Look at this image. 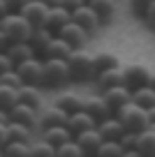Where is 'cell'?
Instances as JSON below:
<instances>
[{"instance_id": "obj_1", "label": "cell", "mask_w": 155, "mask_h": 157, "mask_svg": "<svg viewBox=\"0 0 155 157\" xmlns=\"http://www.w3.org/2000/svg\"><path fill=\"white\" fill-rule=\"evenodd\" d=\"M70 76V67L65 58H42V86L44 88H63Z\"/></svg>"}, {"instance_id": "obj_2", "label": "cell", "mask_w": 155, "mask_h": 157, "mask_svg": "<svg viewBox=\"0 0 155 157\" xmlns=\"http://www.w3.org/2000/svg\"><path fill=\"white\" fill-rule=\"evenodd\" d=\"M67 67H70V76L74 81H90L97 74L93 56L86 49H72V53L67 56Z\"/></svg>"}, {"instance_id": "obj_3", "label": "cell", "mask_w": 155, "mask_h": 157, "mask_svg": "<svg viewBox=\"0 0 155 157\" xmlns=\"http://www.w3.org/2000/svg\"><path fill=\"white\" fill-rule=\"evenodd\" d=\"M0 30L10 37V42H28L33 25H30V21H26L21 12H7L0 19Z\"/></svg>"}, {"instance_id": "obj_4", "label": "cell", "mask_w": 155, "mask_h": 157, "mask_svg": "<svg viewBox=\"0 0 155 157\" xmlns=\"http://www.w3.org/2000/svg\"><path fill=\"white\" fill-rule=\"evenodd\" d=\"M113 116L123 123V127L132 129V132H141L144 127H148V111L144 106H139L137 102H132V99L127 104H123Z\"/></svg>"}, {"instance_id": "obj_5", "label": "cell", "mask_w": 155, "mask_h": 157, "mask_svg": "<svg viewBox=\"0 0 155 157\" xmlns=\"http://www.w3.org/2000/svg\"><path fill=\"white\" fill-rule=\"evenodd\" d=\"M16 74L21 76L23 83L30 86H42V58L39 56H30V58L21 60L19 65H14Z\"/></svg>"}, {"instance_id": "obj_6", "label": "cell", "mask_w": 155, "mask_h": 157, "mask_svg": "<svg viewBox=\"0 0 155 157\" xmlns=\"http://www.w3.org/2000/svg\"><path fill=\"white\" fill-rule=\"evenodd\" d=\"M56 35H58V37H63L65 42L72 46V49H83V46H86V42H88V37H90V35H88L79 23H74L72 19H70L63 28H58V33H56Z\"/></svg>"}, {"instance_id": "obj_7", "label": "cell", "mask_w": 155, "mask_h": 157, "mask_svg": "<svg viewBox=\"0 0 155 157\" xmlns=\"http://www.w3.org/2000/svg\"><path fill=\"white\" fill-rule=\"evenodd\" d=\"M70 16H72V21H74V23H79L88 35H93L97 28H100V23H102L100 16L95 14V10L88 7V2H83V5H79L77 10H72V12H70Z\"/></svg>"}, {"instance_id": "obj_8", "label": "cell", "mask_w": 155, "mask_h": 157, "mask_svg": "<svg viewBox=\"0 0 155 157\" xmlns=\"http://www.w3.org/2000/svg\"><path fill=\"white\" fill-rule=\"evenodd\" d=\"M7 113H10V120H14V123L28 125V127H35V125H39V111H37L35 106H30V104L16 102Z\"/></svg>"}, {"instance_id": "obj_9", "label": "cell", "mask_w": 155, "mask_h": 157, "mask_svg": "<svg viewBox=\"0 0 155 157\" xmlns=\"http://www.w3.org/2000/svg\"><path fill=\"white\" fill-rule=\"evenodd\" d=\"M123 76H125V86L130 90L139 88V86H146L150 78V69L141 63H132L127 67H123Z\"/></svg>"}, {"instance_id": "obj_10", "label": "cell", "mask_w": 155, "mask_h": 157, "mask_svg": "<svg viewBox=\"0 0 155 157\" xmlns=\"http://www.w3.org/2000/svg\"><path fill=\"white\" fill-rule=\"evenodd\" d=\"M102 97H104V102L109 104L111 113H116L118 109L123 106V104H127V102L132 99V90L127 88L125 83H121V86H113V88L102 90Z\"/></svg>"}, {"instance_id": "obj_11", "label": "cell", "mask_w": 155, "mask_h": 157, "mask_svg": "<svg viewBox=\"0 0 155 157\" xmlns=\"http://www.w3.org/2000/svg\"><path fill=\"white\" fill-rule=\"evenodd\" d=\"M74 141L79 143V148L83 150V155H95L97 146H100L104 139H102L100 129H97V125H95V127H88V129H83V132L74 134Z\"/></svg>"}, {"instance_id": "obj_12", "label": "cell", "mask_w": 155, "mask_h": 157, "mask_svg": "<svg viewBox=\"0 0 155 157\" xmlns=\"http://www.w3.org/2000/svg\"><path fill=\"white\" fill-rule=\"evenodd\" d=\"M83 111L90 113V116L95 118L97 123H100V120H104V118H109V116H113L111 109H109V104L104 102V97H102V93L83 99Z\"/></svg>"}, {"instance_id": "obj_13", "label": "cell", "mask_w": 155, "mask_h": 157, "mask_svg": "<svg viewBox=\"0 0 155 157\" xmlns=\"http://www.w3.org/2000/svg\"><path fill=\"white\" fill-rule=\"evenodd\" d=\"M65 125H67V129L74 136V134L83 132V129H88V127H95L97 120L90 116V113H86L83 109H79V111H74V113H67V123Z\"/></svg>"}, {"instance_id": "obj_14", "label": "cell", "mask_w": 155, "mask_h": 157, "mask_svg": "<svg viewBox=\"0 0 155 157\" xmlns=\"http://www.w3.org/2000/svg\"><path fill=\"white\" fill-rule=\"evenodd\" d=\"M46 10L49 7L44 5V2H39V0H28L23 7H21V14L26 16V21H30V25H44V19H46Z\"/></svg>"}, {"instance_id": "obj_15", "label": "cell", "mask_w": 155, "mask_h": 157, "mask_svg": "<svg viewBox=\"0 0 155 157\" xmlns=\"http://www.w3.org/2000/svg\"><path fill=\"white\" fill-rule=\"evenodd\" d=\"M97 78V88L100 90H107V88H113V86H121L125 83V76H123V67H109V69H102V72L95 74Z\"/></svg>"}, {"instance_id": "obj_16", "label": "cell", "mask_w": 155, "mask_h": 157, "mask_svg": "<svg viewBox=\"0 0 155 157\" xmlns=\"http://www.w3.org/2000/svg\"><path fill=\"white\" fill-rule=\"evenodd\" d=\"M72 19L70 16V10H65V7L60 5H51L46 10V19H44V25H46L49 30H54V33H58V28H63L67 21Z\"/></svg>"}, {"instance_id": "obj_17", "label": "cell", "mask_w": 155, "mask_h": 157, "mask_svg": "<svg viewBox=\"0 0 155 157\" xmlns=\"http://www.w3.org/2000/svg\"><path fill=\"white\" fill-rule=\"evenodd\" d=\"M70 53H72V46H70L63 37H58V35H54V37L46 42V46L42 49L44 58H65L67 60Z\"/></svg>"}, {"instance_id": "obj_18", "label": "cell", "mask_w": 155, "mask_h": 157, "mask_svg": "<svg viewBox=\"0 0 155 157\" xmlns=\"http://www.w3.org/2000/svg\"><path fill=\"white\" fill-rule=\"evenodd\" d=\"M97 129H100L102 139H111V141H118L121 134L125 132L123 123L116 116H109V118H104V120H100V123H97Z\"/></svg>"}, {"instance_id": "obj_19", "label": "cell", "mask_w": 155, "mask_h": 157, "mask_svg": "<svg viewBox=\"0 0 155 157\" xmlns=\"http://www.w3.org/2000/svg\"><path fill=\"white\" fill-rule=\"evenodd\" d=\"M42 129H44V132H42V139H44V141H49L54 148H58L60 143L74 139L72 132L67 129V125H54V127H42Z\"/></svg>"}, {"instance_id": "obj_20", "label": "cell", "mask_w": 155, "mask_h": 157, "mask_svg": "<svg viewBox=\"0 0 155 157\" xmlns=\"http://www.w3.org/2000/svg\"><path fill=\"white\" fill-rule=\"evenodd\" d=\"M137 150L139 155H155V127H144L141 132H137Z\"/></svg>"}, {"instance_id": "obj_21", "label": "cell", "mask_w": 155, "mask_h": 157, "mask_svg": "<svg viewBox=\"0 0 155 157\" xmlns=\"http://www.w3.org/2000/svg\"><path fill=\"white\" fill-rule=\"evenodd\" d=\"M67 123V113L60 106H46L42 113H39V125L42 127H54V125H65Z\"/></svg>"}, {"instance_id": "obj_22", "label": "cell", "mask_w": 155, "mask_h": 157, "mask_svg": "<svg viewBox=\"0 0 155 157\" xmlns=\"http://www.w3.org/2000/svg\"><path fill=\"white\" fill-rule=\"evenodd\" d=\"M16 99L23 104H30V106L39 109L42 104V93H39V86H30V83H21L16 88Z\"/></svg>"}, {"instance_id": "obj_23", "label": "cell", "mask_w": 155, "mask_h": 157, "mask_svg": "<svg viewBox=\"0 0 155 157\" xmlns=\"http://www.w3.org/2000/svg\"><path fill=\"white\" fill-rule=\"evenodd\" d=\"M7 56L12 58V63H14V65H19L21 60L30 58V56H37V51L33 49L30 42H12V44L7 46Z\"/></svg>"}, {"instance_id": "obj_24", "label": "cell", "mask_w": 155, "mask_h": 157, "mask_svg": "<svg viewBox=\"0 0 155 157\" xmlns=\"http://www.w3.org/2000/svg\"><path fill=\"white\" fill-rule=\"evenodd\" d=\"M54 30H49L46 25H35L33 28V33H30V37H28V42L33 44V49L37 51V53H42V49L46 46V42L51 37H54Z\"/></svg>"}, {"instance_id": "obj_25", "label": "cell", "mask_w": 155, "mask_h": 157, "mask_svg": "<svg viewBox=\"0 0 155 157\" xmlns=\"http://www.w3.org/2000/svg\"><path fill=\"white\" fill-rule=\"evenodd\" d=\"M56 106H60L65 113H74L79 109H83V99L77 93H60L56 97Z\"/></svg>"}, {"instance_id": "obj_26", "label": "cell", "mask_w": 155, "mask_h": 157, "mask_svg": "<svg viewBox=\"0 0 155 157\" xmlns=\"http://www.w3.org/2000/svg\"><path fill=\"white\" fill-rule=\"evenodd\" d=\"M5 129H7V141H28V143H30V136H33V127L10 120Z\"/></svg>"}, {"instance_id": "obj_27", "label": "cell", "mask_w": 155, "mask_h": 157, "mask_svg": "<svg viewBox=\"0 0 155 157\" xmlns=\"http://www.w3.org/2000/svg\"><path fill=\"white\" fill-rule=\"evenodd\" d=\"M86 2L90 10H95L100 21H109L116 12V0H86Z\"/></svg>"}, {"instance_id": "obj_28", "label": "cell", "mask_w": 155, "mask_h": 157, "mask_svg": "<svg viewBox=\"0 0 155 157\" xmlns=\"http://www.w3.org/2000/svg\"><path fill=\"white\" fill-rule=\"evenodd\" d=\"M132 102H137L139 106H144V109L155 106V90L150 88L148 83H146V86H139V88L132 90Z\"/></svg>"}, {"instance_id": "obj_29", "label": "cell", "mask_w": 155, "mask_h": 157, "mask_svg": "<svg viewBox=\"0 0 155 157\" xmlns=\"http://www.w3.org/2000/svg\"><path fill=\"white\" fill-rule=\"evenodd\" d=\"M93 63H95L97 72H102V69H109V67H118L121 60H118L113 53H109V51H100V53L93 56Z\"/></svg>"}, {"instance_id": "obj_30", "label": "cell", "mask_w": 155, "mask_h": 157, "mask_svg": "<svg viewBox=\"0 0 155 157\" xmlns=\"http://www.w3.org/2000/svg\"><path fill=\"white\" fill-rule=\"evenodd\" d=\"M125 152V148L121 146V141H111V139H104V141L97 146L95 155L100 157H109V155H123Z\"/></svg>"}, {"instance_id": "obj_31", "label": "cell", "mask_w": 155, "mask_h": 157, "mask_svg": "<svg viewBox=\"0 0 155 157\" xmlns=\"http://www.w3.org/2000/svg\"><path fill=\"white\" fill-rule=\"evenodd\" d=\"M19 102L16 99V88H12V86H5L0 83V109H5V111H10L14 104Z\"/></svg>"}, {"instance_id": "obj_32", "label": "cell", "mask_w": 155, "mask_h": 157, "mask_svg": "<svg viewBox=\"0 0 155 157\" xmlns=\"http://www.w3.org/2000/svg\"><path fill=\"white\" fill-rule=\"evenodd\" d=\"M2 155H30L28 141H7L2 146Z\"/></svg>"}, {"instance_id": "obj_33", "label": "cell", "mask_w": 155, "mask_h": 157, "mask_svg": "<svg viewBox=\"0 0 155 157\" xmlns=\"http://www.w3.org/2000/svg\"><path fill=\"white\" fill-rule=\"evenodd\" d=\"M56 155H60V157H81L83 150L79 148V143L74 141V139H70V141L60 143V146L56 148Z\"/></svg>"}, {"instance_id": "obj_34", "label": "cell", "mask_w": 155, "mask_h": 157, "mask_svg": "<svg viewBox=\"0 0 155 157\" xmlns=\"http://www.w3.org/2000/svg\"><path fill=\"white\" fill-rule=\"evenodd\" d=\"M30 155H37V157H54L56 155V148L51 146L49 141H37V143H33L30 146Z\"/></svg>"}, {"instance_id": "obj_35", "label": "cell", "mask_w": 155, "mask_h": 157, "mask_svg": "<svg viewBox=\"0 0 155 157\" xmlns=\"http://www.w3.org/2000/svg\"><path fill=\"white\" fill-rule=\"evenodd\" d=\"M0 83H5V86H12V88H19L23 81H21V76L16 74V69L12 67V69H7V72H2L0 74Z\"/></svg>"}, {"instance_id": "obj_36", "label": "cell", "mask_w": 155, "mask_h": 157, "mask_svg": "<svg viewBox=\"0 0 155 157\" xmlns=\"http://www.w3.org/2000/svg\"><path fill=\"white\" fill-rule=\"evenodd\" d=\"M118 141H121V146L125 148V152L127 150H137V148H134L137 146V132H132V129H125ZM125 152H123V155H125Z\"/></svg>"}, {"instance_id": "obj_37", "label": "cell", "mask_w": 155, "mask_h": 157, "mask_svg": "<svg viewBox=\"0 0 155 157\" xmlns=\"http://www.w3.org/2000/svg\"><path fill=\"white\" fill-rule=\"evenodd\" d=\"M153 0H130V10L134 12V14H139V16H144V12H146V7L150 5Z\"/></svg>"}, {"instance_id": "obj_38", "label": "cell", "mask_w": 155, "mask_h": 157, "mask_svg": "<svg viewBox=\"0 0 155 157\" xmlns=\"http://www.w3.org/2000/svg\"><path fill=\"white\" fill-rule=\"evenodd\" d=\"M144 21H146V25H148V28H153V30H155V0L150 2L148 7H146V12H144Z\"/></svg>"}, {"instance_id": "obj_39", "label": "cell", "mask_w": 155, "mask_h": 157, "mask_svg": "<svg viewBox=\"0 0 155 157\" xmlns=\"http://www.w3.org/2000/svg\"><path fill=\"white\" fill-rule=\"evenodd\" d=\"M12 67H14V63H12V58L7 56V51H0V74L12 69Z\"/></svg>"}, {"instance_id": "obj_40", "label": "cell", "mask_w": 155, "mask_h": 157, "mask_svg": "<svg viewBox=\"0 0 155 157\" xmlns=\"http://www.w3.org/2000/svg\"><path fill=\"white\" fill-rule=\"evenodd\" d=\"M83 2H86V0H58V2H56V5H60V7H65V10H77L79 5H83Z\"/></svg>"}, {"instance_id": "obj_41", "label": "cell", "mask_w": 155, "mask_h": 157, "mask_svg": "<svg viewBox=\"0 0 155 157\" xmlns=\"http://www.w3.org/2000/svg\"><path fill=\"white\" fill-rule=\"evenodd\" d=\"M5 2H7V10H10V12H19L28 0H5Z\"/></svg>"}, {"instance_id": "obj_42", "label": "cell", "mask_w": 155, "mask_h": 157, "mask_svg": "<svg viewBox=\"0 0 155 157\" xmlns=\"http://www.w3.org/2000/svg\"><path fill=\"white\" fill-rule=\"evenodd\" d=\"M12 42H10V37H7L2 30H0V51H7V46H10Z\"/></svg>"}, {"instance_id": "obj_43", "label": "cell", "mask_w": 155, "mask_h": 157, "mask_svg": "<svg viewBox=\"0 0 155 157\" xmlns=\"http://www.w3.org/2000/svg\"><path fill=\"white\" fill-rule=\"evenodd\" d=\"M5 127H7V123H0V148L7 143V129Z\"/></svg>"}, {"instance_id": "obj_44", "label": "cell", "mask_w": 155, "mask_h": 157, "mask_svg": "<svg viewBox=\"0 0 155 157\" xmlns=\"http://www.w3.org/2000/svg\"><path fill=\"white\" fill-rule=\"evenodd\" d=\"M146 111H148V125H155V106L146 109Z\"/></svg>"}, {"instance_id": "obj_45", "label": "cell", "mask_w": 155, "mask_h": 157, "mask_svg": "<svg viewBox=\"0 0 155 157\" xmlns=\"http://www.w3.org/2000/svg\"><path fill=\"white\" fill-rule=\"evenodd\" d=\"M0 123H10V113L5 109H0Z\"/></svg>"}, {"instance_id": "obj_46", "label": "cell", "mask_w": 155, "mask_h": 157, "mask_svg": "<svg viewBox=\"0 0 155 157\" xmlns=\"http://www.w3.org/2000/svg\"><path fill=\"white\" fill-rule=\"evenodd\" d=\"M7 12H10V10H7V2H5V0H0V19H2Z\"/></svg>"}, {"instance_id": "obj_47", "label": "cell", "mask_w": 155, "mask_h": 157, "mask_svg": "<svg viewBox=\"0 0 155 157\" xmlns=\"http://www.w3.org/2000/svg\"><path fill=\"white\" fill-rule=\"evenodd\" d=\"M148 86H150V88L155 90V74H153V72H150V78H148Z\"/></svg>"}, {"instance_id": "obj_48", "label": "cell", "mask_w": 155, "mask_h": 157, "mask_svg": "<svg viewBox=\"0 0 155 157\" xmlns=\"http://www.w3.org/2000/svg\"><path fill=\"white\" fill-rule=\"evenodd\" d=\"M39 2H44V5H46V7H51V5H56L58 0H39Z\"/></svg>"}, {"instance_id": "obj_49", "label": "cell", "mask_w": 155, "mask_h": 157, "mask_svg": "<svg viewBox=\"0 0 155 157\" xmlns=\"http://www.w3.org/2000/svg\"><path fill=\"white\" fill-rule=\"evenodd\" d=\"M0 155H2V148H0Z\"/></svg>"}]
</instances>
